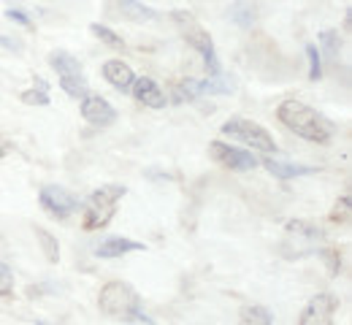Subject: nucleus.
<instances>
[{"label":"nucleus","instance_id":"nucleus-1","mask_svg":"<svg viewBox=\"0 0 352 325\" xmlns=\"http://www.w3.org/2000/svg\"><path fill=\"white\" fill-rule=\"evenodd\" d=\"M276 117L285 128H290L296 136L311 144H328L336 136V125L325 114H320L317 109H311L301 100H285L276 109Z\"/></svg>","mask_w":352,"mask_h":325},{"label":"nucleus","instance_id":"nucleus-2","mask_svg":"<svg viewBox=\"0 0 352 325\" xmlns=\"http://www.w3.org/2000/svg\"><path fill=\"white\" fill-rule=\"evenodd\" d=\"M98 304H100V312L114 317V320L155 325V320L144 312L141 295L133 290L128 282H109V284H103V290L98 295Z\"/></svg>","mask_w":352,"mask_h":325},{"label":"nucleus","instance_id":"nucleus-3","mask_svg":"<svg viewBox=\"0 0 352 325\" xmlns=\"http://www.w3.org/2000/svg\"><path fill=\"white\" fill-rule=\"evenodd\" d=\"M125 192L128 190L122 185H103L98 187V190H92L89 198L82 203L85 206V228L87 231H98V228L109 225L114 212H117V203H120V198Z\"/></svg>","mask_w":352,"mask_h":325},{"label":"nucleus","instance_id":"nucleus-4","mask_svg":"<svg viewBox=\"0 0 352 325\" xmlns=\"http://www.w3.org/2000/svg\"><path fill=\"white\" fill-rule=\"evenodd\" d=\"M174 19L179 22V27L184 30L187 44L201 54V60H204V65L209 68V74H212V76H220L222 74L220 57H217V49H214L212 36H209V33L195 22V16H192V14H187V11H174Z\"/></svg>","mask_w":352,"mask_h":325},{"label":"nucleus","instance_id":"nucleus-5","mask_svg":"<svg viewBox=\"0 0 352 325\" xmlns=\"http://www.w3.org/2000/svg\"><path fill=\"white\" fill-rule=\"evenodd\" d=\"M220 133L222 136H230V139L241 141V144H247V146H252L255 152L276 155V141H274V136L265 131L263 125H258V122H252V120L233 117V120L222 122Z\"/></svg>","mask_w":352,"mask_h":325},{"label":"nucleus","instance_id":"nucleus-6","mask_svg":"<svg viewBox=\"0 0 352 325\" xmlns=\"http://www.w3.org/2000/svg\"><path fill=\"white\" fill-rule=\"evenodd\" d=\"M38 203L46 214L57 217V220H68L74 212L82 209V201L60 185H44L41 187V195H38Z\"/></svg>","mask_w":352,"mask_h":325},{"label":"nucleus","instance_id":"nucleus-7","mask_svg":"<svg viewBox=\"0 0 352 325\" xmlns=\"http://www.w3.org/2000/svg\"><path fill=\"white\" fill-rule=\"evenodd\" d=\"M209 155H212L220 166L230 168V171H252V168L261 166V160H258L252 152L239 149V146H230V144H225V141H212V144H209Z\"/></svg>","mask_w":352,"mask_h":325},{"label":"nucleus","instance_id":"nucleus-8","mask_svg":"<svg viewBox=\"0 0 352 325\" xmlns=\"http://www.w3.org/2000/svg\"><path fill=\"white\" fill-rule=\"evenodd\" d=\"M336 309H339V298L333 293H317L307 304V309L301 312L298 325H336L333 323Z\"/></svg>","mask_w":352,"mask_h":325},{"label":"nucleus","instance_id":"nucleus-9","mask_svg":"<svg viewBox=\"0 0 352 325\" xmlns=\"http://www.w3.org/2000/svg\"><path fill=\"white\" fill-rule=\"evenodd\" d=\"M82 117H85V122L95 125V128H109L117 120V109L100 95H87V98H82Z\"/></svg>","mask_w":352,"mask_h":325},{"label":"nucleus","instance_id":"nucleus-10","mask_svg":"<svg viewBox=\"0 0 352 325\" xmlns=\"http://www.w3.org/2000/svg\"><path fill=\"white\" fill-rule=\"evenodd\" d=\"M146 249L141 241H133L128 236H106L95 244V255L103 258V260H114V258H122L128 252H141Z\"/></svg>","mask_w":352,"mask_h":325},{"label":"nucleus","instance_id":"nucleus-11","mask_svg":"<svg viewBox=\"0 0 352 325\" xmlns=\"http://www.w3.org/2000/svg\"><path fill=\"white\" fill-rule=\"evenodd\" d=\"M133 98L141 103V106H146V109H166V103H168V98L163 93V87L152 79V76H141V79H135L131 87Z\"/></svg>","mask_w":352,"mask_h":325},{"label":"nucleus","instance_id":"nucleus-12","mask_svg":"<svg viewBox=\"0 0 352 325\" xmlns=\"http://www.w3.org/2000/svg\"><path fill=\"white\" fill-rule=\"evenodd\" d=\"M103 79H106L114 90H120V93H131L133 82H135L131 65L122 63V60H106V63H103Z\"/></svg>","mask_w":352,"mask_h":325},{"label":"nucleus","instance_id":"nucleus-13","mask_svg":"<svg viewBox=\"0 0 352 325\" xmlns=\"http://www.w3.org/2000/svg\"><path fill=\"white\" fill-rule=\"evenodd\" d=\"M49 65H52V71H57V79L85 76L82 63H79L71 52H65V49H54V52H49Z\"/></svg>","mask_w":352,"mask_h":325},{"label":"nucleus","instance_id":"nucleus-14","mask_svg":"<svg viewBox=\"0 0 352 325\" xmlns=\"http://www.w3.org/2000/svg\"><path fill=\"white\" fill-rule=\"evenodd\" d=\"M263 166H265V171H268V174H274L276 179H296V177L317 174V168H311V166H301V163H282V160H274V157H265Z\"/></svg>","mask_w":352,"mask_h":325},{"label":"nucleus","instance_id":"nucleus-15","mask_svg":"<svg viewBox=\"0 0 352 325\" xmlns=\"http://www.w3.org/2000/svg\"><path fill=\"white\" fill-rule=\"evenodd\" d=\"M117 5H120V11H122V16L135 22V25L157 22V19H160V14H157L155 8H149V5H144L141 0H117Z\"/></svg>","mask_w":352,"mask_h":325},{"label":"nucleus","instance_id":"nucleus-16","mask_svg":"<svg viewBox=\"0 0 352 325\" xmlns=\"http://www.w3.org/2000/svg\"><path fill=\"white\" fill-rule=\"evenodd\" d=\"M285 233H287L290 241H307V244H317V241L325 238L322 228L311 225L307 220H290V223L285 225Z\"/></svg>","mask_w":352,"mask_h":325},{"label":"nucleus","instance_id":"nucleus-17","mask_svg":"<svg viewBox=\"0 0 352 325\" xmlns=\"http://www.w3.org/2000/svg\"><path fill=\"white\" fill-rule=\"evenodd\" d=\"M239 325H274V315L263 304H247L239 312Z\"/></svg>","mask_w":352,"mask_h":325},{"label":"nucleus","instance_id":"nucleus-18","mask_svg":"<svg viewBox=\"0 0 352 325\" xmlns=\"http://www.w3.org/2000/svg\"><path fill=\"white\" fill-rule=\"evenodd\" d=\"M317 52H322L331 63L339 60V54H342V36H339V30H322L317 36Z\"/></svg>","mask_w":352,"mask_h":325},{"label":"nucleus","instance_id":"nucleus-19","mask_svg":"<svg viewBox=\"0 0 352 325\" xmlns=\"http://www.w3.org/2000/svg\"><path fill=\"white\" fill-rule=\"evenodd\" d=\"M198 90H201V95H230L236 87H233V82H228L220 74L212 79H198Z\"/></svg>","mask_w":352,"mask_h":325},{"label":"nucleus","instance_id":"nucleus-20","mask_svg":"<svg viewBox=\"0 0 352 325\" xmlns=\"http://www.w3.org/2000/svg\"><path fill=\"white\" fill-rule=\"evenodd\" d=\"M36 238H38V247H41L46 260L49 263H60V244H57V238L46 228H36Z\"/></svg>","mask_w":352,"mask_h":325},{"label":"nucleus","instance_id":"nucleus-21","mask_svg":"<svg viewBox=\"0 0 352 325\" xmlns=\"http://www.w3.org/2000/svg\"><path fill=\"white\" fill-rule=\"evenodd\" d=\"M89 30H92V36H98L106 47H111V49H125V41H122V36H117L111 27H106V25H89Z\"/></svg>","mask_w":352,"mask_h":325},{"label":"nucleus","instance_id":"nucleus-22","mask_svg":"<svg viewBox=\"0 0 352 325\" xmlns=\"http://www.w3.org/2000/svg\"><path fill=\"white\" fill-rule=\"evenodd\" d=\"M60 87L71 95V98H87V90H89V85H87V79H85V76L60 79Z\"/></svg>","mask_w":352,"mask_h":325},{"label":"nucleus","instance_id":"nucleus-23","mask_svg":"<svg viewBox=\"0 0 352 325\" xmlns=\"http://www.w3.org/2000/svg\"><path fill=\"white\" fill-rule=\"evenodd\" d=\"M307 57H309V79H311V82L322 79V57H320V52H317L314 44L307 47Z\"/></svg>","mask_w":352,"mask_h":325},{"label":"nucleus","instance_id":"nucleus-24","mask_svg":"<svg viewBox=\"0 0 352 325\" xmlns=\"http://www.w3.org/2000/svg\"><path fill=\"white\" fill-rule=\"evenodd\" d=\"M230 16H233V19H236L241 27H250L255 14H252V8H250L247 3H236V5H233V11H230Z\"/></svg>","mask_w":352,"mask_h":325},{"label":"nucleus","instance_id":"nucleus-25","mask_svg":"<svg viewBox=\"0 0 352 325\" xmlns=\"http://www.w3.org/2000/svg\"><path fill=\"white\" fill-rule=\"evenodd\" d=\"M320 258H325V266H328L331 277H336V274L342 271V258H339V252H336V249H322V252H320Z\"/></svg>","mask_w":352,"mask_h":325},{"label":"nucleus","instance_id":"nucleus-26","mask_svg":"<svg viewBox=\"0 0 352 325\" xmlns=\"http://www.w3.org/2000/svg\"><path fill=\"white\" fill-rule=\"evenodd\" d=\"M14 293V274L11 269L0 260V295H11Z\"/></svg>","mask_w":352,"mask_h":325},{"label":"nucleus","instance_id":"nucleus-27","mask_svg":"<svg viewBox=\"0 0 352 325\" xmlns=\"http://www.w3.org/2000/svg\"><path fill=\"white\" fill-rule=\"evenodd\" d=\"M22 100H25L28 106H49L46 90H25V93H22Z\"/></svg>","mask_w":352,"mask_h":325},{"label":"nucleus","instance_id":"nucleus-28","mask_svg":"<svg viewBox=\"0 0 352 325\" xmlns=\"http://www.w3.org/2000/svg\"><path fill=\"white\" fill-rule=\"evenodd\" d=\"M350 217V195H342V203H336V209L331 212V220H347Z\"/></svg>","mask_w":352,"mask_h":325},{"label":"nucleus","instance_id":"nucleus-29","mask_svg":"<svg viewBox=\"0 0 352 325\" xmlns=\"http://www.w3.org/2000/svg\"><path fill=\"white\" fill-rule=\"evenodd\" d=\"M6 16H8V19H14L16 25H25V27H30V25H33V22H30V16H28L25 11H19V8H8V11H6Z\"/></svg>","mask_w":352,"mask_h":325},{"label":"nucleus","instance_id":"nucleus-30","mask_svg":"<svg viewBox=\"0 0 352 325\" xmlns=\"http://www.w3.org/2000/svg\"><path fill=\"white\" fill-rule=\"evenodd\" d=\"M0 44L6 49H14V52H22V47H19V41L16 38H8V36H0Z\"/></svg>","mask_w":352,"mask_h":325},{"label":"nucleus","instance_id":"nucleus-31","mask_svg":"<svg viewBox=\"0 0 352 325\" xmlns=\"http://www.w3.org/2000/svg\"><path fill=\"white\" fill-rule=\"evenodd\" d=\"M3 157H6V149H3V144H0V160H3Z\"/></svg>","mask_w":352,"mask_h":325}]
</instances>
